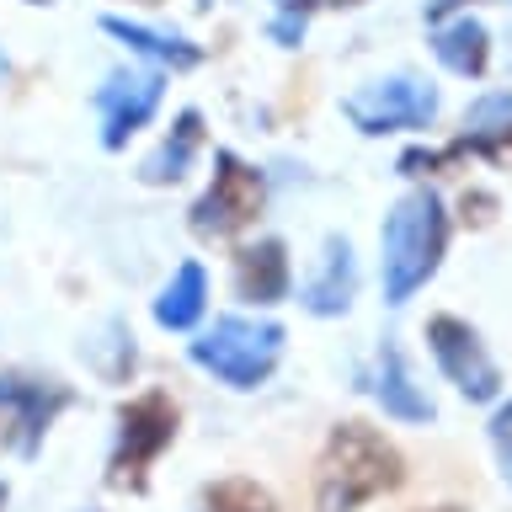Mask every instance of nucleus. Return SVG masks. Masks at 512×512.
Wrapping results in <instances>:
<instances>
[{
  "instance_id": "nucleus-1",
  "label": "nucleus",
  "mask_w": 512,
  "mask_h": 512,
  "mask_svg": "<svg viewBox=\"0 0 512 512\" xmlns=\"http://www.w3.org/2000/svg\"><path fill=\"white\" fill-rule=\"evenodd\" d=\"M448 208L432 187H411L406 198L390 203L379 230V283L384 304H411L422 288L438 278L443 256H448Z\"/></svg>"
},
{
  "instance_id": "nucleus-2",
  "label": "nucleus",
  "mask_w": 512,
  "mask_h": 512,
  "mask_svg": "<svg viewBox=\"0 0 512 512\" xmlns=\"http://www.w3.org/2000/svg\"><path fill=\"white\" fill-rule=\"evenodd\" d=\"M406 459L368 422H336L315 459V512H363L368 502L400 491Z\"/></svg>"
},
{
  "instance_id": "nucleus-3",
  "label": "nucleus",
  "mask_w": 512,
  "mask_h": 512,
  "mask_svg": "<svg viewBox=\"0 0 512 512\" xmlns=\"http://www.w3.org/2000/svg\"><path fill=\"white\" fill-rule=\"evenodd\" d=\"M187 358L230 390H256L283 363V326L251 315H219L198 342H187Z\"/></svg>"
},
{
  "instance_id": "nucleus-4",
  "label": "nucleus",
  "mask_w": 512,
  "mask_h": 512,
  "mask_svg": "<svg viewBox=\"0 0 512 512\" xmlns=\"http://www.w3.org/2000/svg\"><path fill=\"white\" fill-rule=\"evenodd\" d=\"M176 427H182V411L166 390H139L134 400L118 406V443H112L107 459V486L112 491H144L150 486L155 459L176 443Z\"/></svg>"
},
{
  "instance_id": "nucleus-5",
  "label": "nucleus",
  "mask_w": 512,
  "mask_h": 512,
  "mask_svg": "<svg viewBox=\"0 0 512 512\" xmlns=\"http://www.w3.org/2000/svg\"><path fill=\"white\" fill-rule=\"evenodd\" d=\"M438 107H443V96L422 75H384V80H368V86L342 96V118L368 139L427 134L438 123Z\"/></svg>"
},
{
  "instance_id": "nucleus-6",
  "label": "nucleus",
  "mask_w": 512,
  "mask_h": 512,
  "mask_svg": "<svg viewBox=\"0 0 512 512\" xmlns=\"http://www.w3.org/2000/svg\"><path fill=\"white\" fill-rule=\"evenodd\" d=\"M262 208H267V176L235 150H214V176H208L203 198L187 208V224L198 240H235L262 219Z\"/></svg>"
},
{
  "instance_id": "nucleus-7",
  "label": "nucleus",
  "mask_w": 512,
  "mask_h": 512,
  "mask_svg": "<svg viewBox=\"0 0 512 512\" xmlns=\"http://www.w3.org/2000/svg\"><path fill=\"white\" fill-rule=\"evenodd\" d=\"M427 352L438 363V374L470 400V406H491L502 400V368L480 342V331L459 315H432L427 320Z\"/></svg>"
},
{
  "instance_id": "nucleus-8",
  "label": "nucleus",
  "mask_w": 512,
  "mask_h": 512,
  "mask_svg": "<svg viewBox=\"0 0 512 512\" xmlns=\"http://www.w3.org/2000/svg\"><path fill=\"white\" fill-rule=\"evenodd\" d=\"M70 384L38 379V374H0V432L6 448H16L22 459H32L48 438V427L70 411Z\"/></svg>"
},
{
  "instance_id": "nucleus-9",
  "label": "nucleus",
  "mask_w": 512,
  "mask_h": 512,
  "mask_svg": "<svg viewBox=\"0 0 512 512\" xmlns=\"http://www.w3.org/2000/svg\"><path fill=\"white\" fill-rule=\"evenodd\" d=\"M166 96V70H112L96 86V112H102V150H123L139 128H150Z\"/></svg>"
},
{
  "instance_id": "nucleus-10",
  "label": "nucleus",
  "mask_w": 512,
  "mask_h": 512,
  "mask_svg": "<svg viewBox=\"0 0 512 512\" xmlns=\"http://www.w3.org/2000/svg\"><path fill=\"white\" fill-rule=\"evenodd\" d=\"M352 294H358V256H352V240L347 235H326L315 272L299 288V304L310 315H320V320H336V315L352 310Z\"/></svg>"
},
{
  "instance_id": "nucleus-11",
  "label": "nucleus",
  "mask_w": 512,
  "mask_h": 512,
  "mask_svg": "<svg viewBox=\"0 0 512 512\" xmlns=\"http://www.w3.org/2000/svg\"><path fill=\"white\" fill-rule=\"evenodd\" d=\"M235 294L256 310H272L294 294V267H288V246L278 235H262L235 251Z\"/></svg>"
},
{
  "instance_id": "nucleus-12",
  "label": "nucleus",
  "mask_w": 512,
  "mask_h": 512,
  "mask_svg": "<svg viewBox=\"0 0 512 512\" xmlns=\"http://www.w3.org/2000/svg\"><path fill=\"white\" fill-rule=\"evenodd\" d=\"M464 160H486L496 171H512V91H486L464 107V134L454 139Z\"/></svg>"
},
{
  "instance_id": "nucleus-13",
  "label": "nucleus",
  "mask_w": 512,
  "mask_h": 512,
  "mask_svg": "<svg viewBox=\"0 0 512 512\" xmlns=\"http://www.w3.org/2000/svg\"><path fill=\"white\" fill-rule=\"evenodd\" d=\"M368 395L379 400V411L390 416V422H406V427H422L438 416V406H432V395L416 384V374L406 368V358H400V347L384 342L379 358H374V379H368Z\"/></svg>"
},
{
  "instance_id": "nucleus-14",
  "label": "nucleus",
  "mask_w": 512,
  "mask_h": 512,
  "mask_svg": "<svg viewBox=\"0 0 512 512\" xmlns=\"http://www.w3.org/2000/svg\"><path fill=\"white\" fill-rule=\"evenodd\" d=\"M427 43H432V59L459 80H480L491 70V32H486V22H475L470 11L448 16V22H432Z\"/></svg>"
},
{
  "instance_id": "nucleus-15",
  "label": "nucleus",
  "mask_w": 512,
  "mask_h": 512,
  "mask_svg": "<svg viewBox=\"0 0 512 512\" xmlns=\"http://www.w3.org/2000/svg\"><path fill=\"white\" fill-rule=\"evenodd\" d=\"M102 32L107 38H118L128 54H139V59H150L155 70H198L203 64V43H192L182 38V32H155V27H144V22H128V16H102Z\"/></svg>"
},
{
  "instance_id": "nucleus-16",
  "label": "nucleus",
  "mask_w": 512,
  "mask_h": 512,
  "mask_svg": "<svg viewBox=\"0 0 512 512\" xmlns=\"http://www.w3.org/2000/svg\"><path fill=\"white\" fill-rule=\"evenodd\" d=\"M198 150H203V112H198V107H182V112L171 118V134L160 139L150 155H144L139 182H144V187H176V182L192 171Z\"/></svg>"
},
{
  "instance_id": "nucleus-17",
  "label": "nucleus",
  "mask_w": 512,
  "mask_h": 512,
  "mask_svg": "<svg viewBox=\"0 0 512 512\" xmlns=\"http://www.w3.org/2000/svg\"><path fill=\"white\" fill-rule=\"evenodd\" d=\"M208 310V272L203 262H182L171 283L155 294V326L160 331H192Z\"/></svg>"
},
{
  "instance_id": "nucleus-18",
  "label": "nucleus",
  "mask_w": 512,
  "mask_h": 512,
  "mask_svg": "<svg viewBox=\"0 0 512 512\" xmlns=\"http://www.w3.org/2000/svg\"><path fill=\"white\" fill-rule=\"evenodd\" d=\"M198 512H278V502L251 475H224L198 491Z\"/></svg>"
},
{
  "instance_id": "nucleus-19",
  "label": "nucleus",
  "mask_w": 512,
  "mask_h": 512,
  "mask_svg": "<svg viewBox=\"0 0 512 512\" xmlns=\"http://www.w3.org/2000/svg\"><path fill=\"white\" fill-rule=\"evenodd\" d=\"M464 160V150L454 139L448 144H416V150L400 155V176H443V171H454Z\"/></svg>"
},
{
  "instance_id": "nucleus-20",
  "label": "nucleus",
  "mask_w": 512,
  "mask_h": 512,
  "mask_svg": "<svg viewBox=\"0 0 512 512\" xmlns=\"http://www.w3.org/2000/svg\"><path fill=\"white\" fill-rule=\"evenodd\" d=\"M491 448H496V464H502V480L512 486V400L491 411Z\"/></svg>"
},
{
  "instance_id": "nucleus-21",
  "label": "nucleus",
  "mask_w": 512,
  "mask_h": 512,
  "mask_svg": "<svg viewBox=\"0 0 512 512\" xmlns=\"http://www.w3.org/2000/svg\"><path fill=\"white\" fill-rule=\"evenodd\" d=\"M491 214H496V198H491V192H464V198H459V219L470 224V230H486Z\"/></svg>"
},
{
  "instance_id": "nucleus-22",
  "label": "nucleus",
  "mask_w": 512,
  "mask_h": 512,
  "mask_svg": "<svg viewBox=\"0 0 512 512\" xmlns=\"http://www.w3.org/2000/svg\"><path fill=\"white\" fill-rule=\"evenodd\" d=\"M304 27H310V16H272V22H267V38L272 43H278V48H299L304 43Z\"/></svg>"
},
{
  "instance_id": "nucleus-23",
  "label": "nucleus",
  "mask_w": 512,
  "mask_h": 512,
  "mask_svg": "<svg viewBox=\"0 0 512 512\" xmlns=\"http://www.w3.org/2000/svg\"><path fill=\"white\" fill-rule=\"evenodd\" d=\"M283 16H310V11H347V6H368V0H272Z\"/></svg>"
},
{
  "instance_id": "nucleus-24",
  "label": "nucleus",
  "mask_w": 512,
  "mask_h": 512,
  "mask_svg": "<svg viewBox=\"0 0 512 512\" xmlns=\"http://www.w3.org/2000/svg\"><path fill=\"white\" fill-rule=\"evenodd\" d=\"M480 0H427V22H448V16H464Z\"/></svg>"
},
{
  "instance_id": "nucleus-25",
  "label": "nucleus",
  "mask_w": 512,
  "mask_h": 512,
  "mask_svg": "<svg viewBox=\"0 0 512 512\" xmlns=\"http://www.w3.org/2000/svg\"><path fill=\"white\" fill-rule=\"evenodd\" d=\"M6 496H11V491H6V480H0V512H6Z\"/></svg>"
},
{
  "instance_id": "nucleus-26",
  "label": "nucleus",
  "mask_w": 512,
  "mask_h": 512,
  "mask_svg": "<svg viewBox=\"0 0 512 512\" xmlns=\"http://www.w3.org/2000/svg\"><path fill=\"white\" fill-rule=\"evenodd\" d=\"M427 512H464V507H427Z\"/></svg>"
},
{
  "instance_id": "nucleus-27",
  "label": "nucleus",
  "mask_w": 512,
  "mask_h": 512,
  "mask_svg": "<svg viewBox=\"0 0 512 512\" xmlns=\"http://www.w3.org/2000/svg\"><path fill=\"white\" fill-rule=\"evenodd\" d=\"M139 6H160V0H139Z\"/></svg>"
},
{
  "instance_id": "nucleus-28",
  "label": "nucleus",
  "mask_w": 512,
  "mask_h": 512,
  "mask_svg": "<svg viewBox=\"0 0 512 512\" xmlns=\"http://www.w3.org/2000/svg\"><path fill=\"white\" fill-rule=\"evenodd\" d=\"M198 6H203V11H208V6H214V0H198Z\"/></svg>"
}]
</instances>
